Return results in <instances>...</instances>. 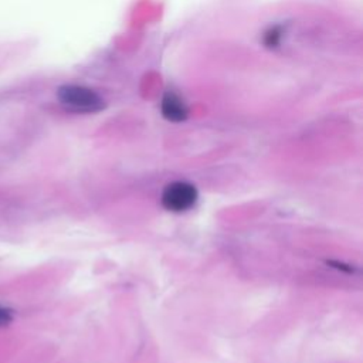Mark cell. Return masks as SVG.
<instances>
[{
	"instance_id": "5",
	"label": "cell",
	"mask_w": 363,
	"mask_h": 363,
	"mask_svg": "<svg viewBox=\"0 0 363 363\" xmlns=\"http://www.w3.org/2000/svg\"><path fill=\"white\" fill-rule=\"evenodd\" d=\"M278 37H279L278 31H277L275 28H274V30H271V31L267 34V44H268V45L277 44V43H278Z\"/></svg>"
},
{
	"instance_id": "4",
	"label": "cell",
	"mask_w": 363,
	"mask_h": 363,
	"mask_svg": "<svg viewBox=\"0 0 363 363\" xmlns=\"http://www.w3.org/2000/svg\"><path fill=\"white\" fill-rule=\"evenodd\" d=\"M11 320V312L3 306H0V325H6Z\"/></svg>"
},
{
	"instance_id": "3",
	"label": "cell",
	"mask_w": 363,
	"mask_h": 363,
	"mask_svg": "<svg viewBox=\"0 0 363 363\" xmlns=\"http://www.w3.org/2000/svg\"><path fill=\"white\" fill-rule=\"evenodd\" d=\"M160 109H162V115L172 122H182L187 118V113H189L184 102L173 92H166L163 95Z\"/></svg>"
},
{
	"instance_id": "1",
	"label": "cell",
	"mask_w": 363,
	"mask_h": 363,
	"mask_svg": "<svg viewBox=\"0 0 363 363\" xmlns=\"http://www.w3.org/2000/svg\"><path fill=\"white\" fill-rule=\"evenodd\" d=\"M58 101L71 111L96 112L104 108V99L91 88L82 85H62L57 89Z\"/></svg>"
},
{
	"instance_id": "2",
	"label": "cell",
	"mask_w": 363,
	"mask_h": 363,
	"mask_svg": "<svg viewBox=\"0 0 363 363\" xmlns=\"http://www.w3.org/2000/svg\"><path fill=\"white\" fill-rule=\"evenodd\" d=\"M197 190L189 182H173L167 184L162 194V204L170 211H186L197 201Z\"/></svg>"
}]
</instances>
